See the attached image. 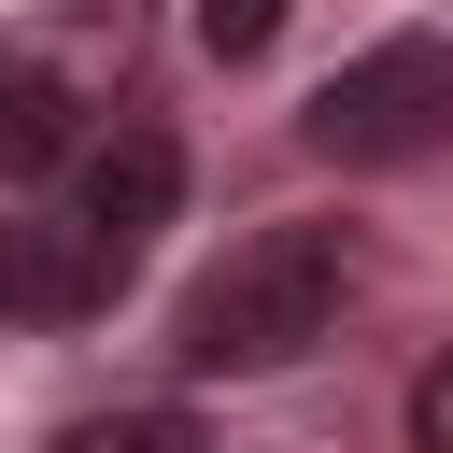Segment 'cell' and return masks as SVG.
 Instances as JSON below:
<instances>
[{
	"label": "cell",
	"instance_id": "277c9868",
	"mask_svg": "<svg viewBox=\"0 0 453 453\" xmlns=\"http://www.w3.org/2000/svg\"><path fill=\"white\" fill-rule=\"evenodd\" d=\"M170 198H184V142L156 127V113H127V127H99L85 142V184H71V226L113 255V269H142V241L170 226Z\"/></svg>",
	"mask_w": 453,
	"mask_h": 453
},
{
	"label": "cell",
	"instance_id": "5b68a950",
	"mask_svg": "<svg viewBox=\"0 0 453 453\" xmlns=\"http://www.w3.org/2000/svg\"><path fill=\"white\" fill-rule=\"evenodd\" d=\"M57 453H212V439H198V411L142 396V411H85V425H57Z\"/></svg>",
	"mask_w": 453,
	"mask_h": 453
},
{
	"label": "cell",
	"instance_id": "7a4b0ae2",
	"mask_svg": "<svg viewBox=\"0 0 453 453\" xmlns=\"http://www.w3.org/2000/svg\"><path fill=\"white\" fill-rule=\"evenodd\" d=\"M340 297H354L340 226H255V241H226V269H198V283H184L170 354H184V368L255 382V368H297V354L340 326Z\"/></svg>",
	"mask_w": 453,
	"mask_h": 453
},
{
	"label": "cell",
	"instance_id": "8992f818",
	"mask_svg": "<svg viewBox=\"0 0 453 453\" xmlns=\"http://www.w3.org/2000/svg\"><path fill=\"white\" fill-rule=\"evenodd\" d=\"M198 42L212 57H269L283 42V0H198Z\"/></svg>",
	"mask_w": 453,
	"mask_h": 453
},
{
	"label": "cell",
	"instance_id": "6da1fadb",
	"mask_svg": "<svg viewBox=\"0 0 453 453\" xmlns=\"http://www.w3.org/2000/svg\"><path fill=\"white\" fill-rule=\"evenodd\" d=\"M127 71H142V14H127V0H42V14L0 42V198L85 170V142L127 127V113H113Z\"/></svg>",
	"mask_w": 453,
	"mask_h": 453
},
{
	"label": "cell",
	"instance_id": "3957f363",
	"mask_svg": "<svg viewBox=\"0 0 453 453\" xmlns=\"http://www.w3.org/2000/svg\"><path fill=\"white\" fill-rule=\"evenodd\" d=\"M425 142H453V42H368L354 71H326L311 85V156H340V170H396V156H425Z\"/></svg>",
	"mask_w": 453,
	"mask_h": 453
},
{
	"label": "cell",
	"instance_id": "52a82bcc",
	"mask_svg": "<svg viewBox=\"0 0 453 453\" xmlns=\"http://www.w3.org/2000/svg\"><path fill=\"white\" fill-rule=\"evenodd\" d=\"M411 453H453V354L411 382Z\"/></svg>",
	"mask_w": 453,
	"mask_h": 453
}]
</instances>
